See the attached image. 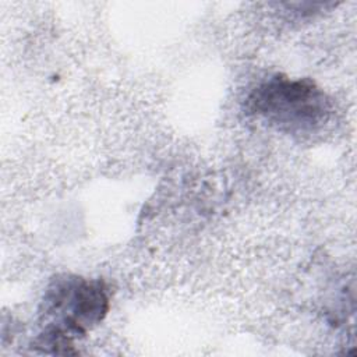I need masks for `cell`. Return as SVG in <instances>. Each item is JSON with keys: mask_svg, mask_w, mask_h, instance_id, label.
Segmentation results:
<instances>
[{"mask_svg": "<svg viewBox=\"0 0 357 357\" xmlns=\"http://www.w3.org/2000/svg\"><path fill=\"white\" fill-rule=\"evenodd\" d=\"M45 329L35 346L43 353L70 354L73 340L100 324L109 311V290L99 279L56 278L43 297Z\"/></svg>", "mask_w": 357, "mask_h": 357, "instance_id": "cell-1", "label": "cell"}, {"mask_svg": "<svg viewBox=\"0 0 357 357\" xmlns=\"http://www.w3.org/2000/svg\"><path fill=\"white\" fill-rule=\"evenodd\" d=\"M247 110L280 131L305 134L322 127L332 114L328 95L311 79L273 75L251 91Z\"/></svg>", "mask_w": 357, "mask_h": 357, "instance_id": "cell-2", "label": "cell"}]
</instances>
